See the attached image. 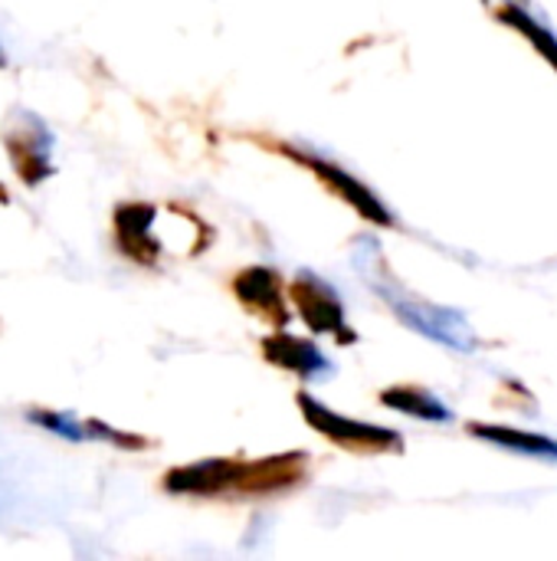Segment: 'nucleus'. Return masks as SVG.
<instances>
[{
  "mask_svg": "<svg viewBox=\"0 0 557 561\" xmlns=\"http://www.w3.org/2000/svg\"><path fill=\"white\" fill-rule=\"evenodd\" d=\"M240 457H207L174 467L161 477V486L174 496H230Z\"/></svg>",
  "mask_w": 557,
  "mask_h": 561,
  "instance_id": "7",
  "label": "nucleus"
},
{
  "mask_svg": "<svg viewBox=\"0 0 557 561\" xmlns=\"http://www.w3.org/2000/svg\"><path fill=\"white\" fill-rule=\"evenodd\" d=\"M30 421H36V424L49 427V431H53V434H59V437H72V440H79V437H82V434L76 431V424H72V421H66V417H59V414L33 411V414H30Z\"/></svg>",
  "mask_w": 557,
  "mask_h": 561,
  "instance_id": "13",
  "label": "nucleus"
},
{
  "mask_svg": "<svg viewBox=\"0 0 557 561\" xmlns=\"http://www.w3.org/2000/svg\"><path fill=\"white\" fill-rule=\"evenodd\" d=\"M469 437H479L486 444H496L502 450H515L525 457H545L557 460V440L545 437L538 431H519V427H506V424H486V421H469L466 424Z\"/></svg>",
  "mask_w": 557,
  "mask_h": 561,
  "instance_id": "10",
  "label": "nucleus"
},
{
  "mask_svg": "<svg viewBox=\"0 0 557 561\" xmlns=\"http://www.w3.org/2000/svg\"><path fill=\"white\" fill-rule=\"evenodd\" d=\"M154 220H158L154 204L128 201L115 207V243L138 266H158L161 260L164 243L154 237Z\"/></svg>",
  "mask_w": 557,
  "mask_h": 561,
  "instance_id": "6",
  "label": "nucleus"
},
{
  "mask_svg": "<svg viewBox=\"0 0 557 561\" xmlns=\"http://www.w3.org/2000/svg\"><path fill=\"white\" fill-rule=\"evenodd\" d=\"M378 401L391 411H401L407 417H417V421H430V424H443L450 421V408L430 394L427 388L420 385H387L378 391Z\"/></svg>",
  "mask_w": 557,
  "mask_h": 561,
  "instance_id": "12",
  "label": "nucleus"
},
{
  "mask_svg": "<svg viewBox=\"0 0 557 561\" xmlns=\"http://www.w3.org/2000/svg\"><path fill=\"white\" fill-rule=\"evenodd\" d=\"M0 66H3V53H0Z\"/></svg>",
  "mask_w": 557,
  "mask_h": 561,
  "instance_id": "15",
  "label": "nucleus"
},
{
  "mask_svg": "<svg viewBox=\"0 0 557 561\" xmlns=\"http://www.w3.org/2000/svg\"><path fill=\"white\" fill-rule=\"evenodd\" d=\"M486 7H489V13H492L502 26L522 33V39L532 43V46L538 49V56L557 72V36H552L525 7H519V3H512V0H486Z\"/></svg>",
  "mask_w": 557,
  "mask_h": 561,
  "instance_id": "11",
  "label": "nucleus"
},
{
  "mask_svg": "<svg viewBox=\"0 0 557 561\" xmlns=\"http://www.w3.org/2000/svg\"><path fill=\"white\" fill-rule=\"evenodd\" d=\"M0 201H7V191L3 187H0Z\"/></svg>",
  "mask_w": 557,
  "mask_h": 561,
  "instance_id": "14",
  "label": "nucleus"
},
{
  "mask_svg": "<svg viewBox=\"0 0 557 561\" xmlns=\"http://www.w3.org/2000/svg\"><path fill=\"white\" fill-rule=\"evenodd\" d=\"M312 473V457L305 450H286L269 457H240L233 490L230 496L240 500H259V496H279L289 490H299Z\"/></svg>",
  "mask_w": 557,
  "mask_h": 561,
  "instance_id": "3",
  "label": "nucleus"
},
{
  "mask_svg": "<svg viewBox=\"0 0 557 561\" xmlns=\"http://www.w3.org/2000/svg\"><path fill=\"white\" fill-rule=\"evenodd\" d=\"M295 404H299L302 421L318 437H325L332 447H338L345 454H355V457H391V454L404 450V437L394 427H381V424H368V421H358V417H345V414L332 411L325 401H318L309 391H299Z\"/></svg>",
  "mask_w": 557,
  "mask_h": 561,
  "instance_id": "2",
  "label": "nucleus"
},
{
  "mask_svg": "<svg viewBox=\"0 0 557 561\" xmlns=\"http://www.w3.org/2000/svg\"><path fill=\"white\" fill-rule=\"evenodd\" d=\"M250 138H253L256 145L276 151L279 158L292 161L295 168L309 171L328 194H335L341 204H348L364 224H374V227H384V230H394V227H397V220H394V214L387 210V204H384L364 181H358L351 171H345L341 164H335V161H328V158H322V154H315V151H309V148H299V145H292V141L272 138V135H250Z\"/></svg>",
  "mask_w": 557,
  "mask_h": 561,
  "instance_id": "1",
  "label": "nucleus"
},
{
  "mask_svg": "<svg viewBox=\"0 0 557 561\" xmlns=\"http://www.w3.org/2000/svg\"><path fill=\"white\" fill-rule=\"evenodd\" d=\"M259 352H263V362H269L272 368H279L286 375H295V378H312V375L328 368V362H325V355L318 352L315 342L299 339V335H292L286 329H272L269 335H263Z\"/></svg>",
  "mask_w": 557,
  "mask_h": 561,
  "instance_id": "9",
  "label": "nucleus"
},
{
  "mask_svg": "<svg viewBox=\"0 0 557 561\" xmlns=\"http://www.w3.org/2000/svg\"><path fill=\"white\" fill-rule=\"evenodd\" d=\"M236 302L269 329H286L292 322L289 286L272 266H246L230 283Z\"/></svg>",
  "mask_w": 557,
  "mask_h": 561,
  "instance_id": "5",
  "label": "nucleus"
},
{
  "mask_svg": "<svg viewBox=\"0 0 557 561\" xmlns=\"http://www.w3.org/2000/svg\"><path fill=\"white\" fill-rule=\"evenodd\" d=\"M289 302H292L295 316L309 325L312 335H328L338 345H355L358 342V332L348 325V316H345V306H341L338 293L328 283H322L318 276L299 273L289 283Z\"/></svg>",
  "mask_w": 557,
  "mask_h": 561,
  "instance_id": "4",
  "label": "nucleus"
},
{
  "mask_svg": "<svg viewBox=\"0 0 557 561\" xmlns=\"http://www.w3.org/2000/svg\"><path fill=\"white\" fill-rule=\"evenodd\" d=\"M7 154L16 168V174L33 187L39 184L53 168H49V135L46 128L30 118V115H20L7 125Z\"/></svg>",
  "mask_w": 557,
  "mask_h": 561,
  "instance_id": "8",
  "label": "nucleus"
}]
</instances>
